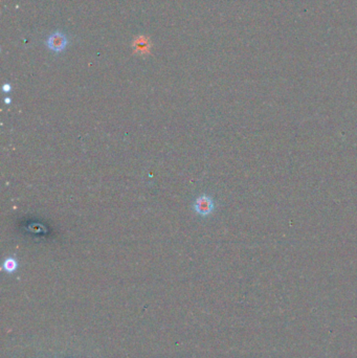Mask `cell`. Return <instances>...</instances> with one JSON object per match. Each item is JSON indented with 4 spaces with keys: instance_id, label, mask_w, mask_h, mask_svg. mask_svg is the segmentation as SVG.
<instances>
[{
    "instance_id": "1",
    "label": "cell",
    "mask_w": 357,
    "mask_h": 358,
    "mask_svg": "<svg viewBox=\"0 0 357 358\" xmlns=\"http://www.w3.org/2000/svg\"><path fill=\"white\" fill-rule=\"evenodd\" d=\"M194 209L196 213L201 216H207L213 213L215 209V203L213 199L206 195H201L196 199L194 203Z\"/></svg>"
},
{
    "instance_id": "2",
    "label": "cell",
    "mask_w": 357,
    "mask_h": 358,
    "mask_svg": "<svg viewBox=\"0 0 357 358\" xmlns=\"http://www.w3.org/2000/svg\"><path fill=\"white\" fill-rule=\"evenodd\" d=\"M46 43H48L50 50L56 53H60L66 48L67 39L62 33H54L49 37Z\"/></svg>"
},
{
    "instance_id": "3",
    "label": "cell",
    "mask_w": 357,
    "mask_h": 358,
    "mask_svg": "<svg viewBox=\"0 0 357 358\" xmlns=\"http://www.w3.org/2000/svg\"><path fill=\"white\" fill-rule=\"evenodd\" d=\"M17 266H18L17 262H16V260L13 259V258H8V259L5 261V263H4V268H5V270H6L7 272H13V271H15L16 268H17Z\"/></svg>"
},
{
    "instance_id": "4",
    "label": "cell",
    "mask_w": 357,
    "mask_h": 358,
    "mask_svg": "<svg viewBox=\"0 0 357 358\" xmlns=\"http://www.w3.org/2000/svg\"><path fill=\"white\" fill-rule=\"evenodd\" d=\"M3 90H4L5 92H9V91H11V85H9V84H5V85H4V87H3Z\"/></svg>"
},
{
    "instance_id": "5",
    "label": "cell",
    "mask_w": 357,
    "mask_h": 358,
    "mask_svg": "<svg viewBox=\"0 0 357 358\" xmlns=\"http://www.w3.org/2000/svg\"><path fill=\"white\" fill-rule=\"evenodd\" d=\"M10 102H11L10 99H6V103H10Z\"/></svg>"
}]
</instances>
